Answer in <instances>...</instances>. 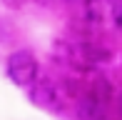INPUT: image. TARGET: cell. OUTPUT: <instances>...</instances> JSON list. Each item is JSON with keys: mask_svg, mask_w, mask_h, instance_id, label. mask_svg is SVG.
Instances as JSON below:
<instances>
[{"mask_svg": "<svg viewBox=\"0 0 122 120\" xmlns=\"http://www.w3.org/2000/svg\"><path fill=\"white\" fill-rule=\"evenodd\" d=\"M5 73H8L10 83L18 88H30L37 78H40V63H37L35 53L30 50H15L10 53L8 63H5Z\"/></svg>", "mask_w": 122, "mask_h": 120, "instance_id": "obj_1", "label": "cell"}, {"mask_svg": "<svg viewBox=\"0 0 122 120\" xmlns=\"http://www.w3.org/2000/svg\"><path fill=\"white\" fill-rule=\"evenodd\" d=\"M62 88H60V83H55L52 78H37L35 83L30 85V100L35 103L37 108H42V110H60V105H62Z\"/></svg>", "mask_w": 122, "mask_h": 120, "instance_id": "obj_2", "label": "cell"}, {"mask_svg": "<svg viewBox=\"0 0 122 120\" xmlns=\"http://www.w3.org/2000/svg\"><path fill=\"white\" fill-rule=\"evenodd\" d=\"M82 98H90V100H95L100 103L102 108H110L115 103V88H112V83H110L105 75H92L90 80H87V90H85V95Z\"/></svg>", "mask_w": 122, "mask_h": 120, "instance_id": "obj_3", "label": "cell"}, {"mask_svg": "<svg viewBox=\"0 0 122 120\" xmlns=\"http://www.w3.org/2000/svg\"><path fill=\"white\" fill-rule=\"evenodd\" d=\"M112 20H115L117 28H122V0L115 3V8H112Z\"/></svg>", "mask_w": 122, "mask_h": 120, "instance_id": "obj_4", "label": "cell"}, {"mask_svg": "<svg viewBox=\"0 0 122 120\" xmlns=\"http://www.w3.org/2000/svg\"><path fill=\"white\" fill-rule=\"evenodd\" d=\"M25 3H30V0H3V5H5V8H10V10L25 8Z\"/></svg>", "mask_w": 122, "mask_h": 120, "instance_id": "obj_5", "label": "cell"}, {"mask_svg": "<svg viewBox=\"0 0 122 120\" xmlns=\"http://www.w3.org/2000/svg\"><path fill=\"white\" fill-rule=\"evenodd\" d=\"M115 105H117V113H120V115H122V93H120V95H117V100H115Z\"/></svg>", "mask_w": 122, "mask_h": 120, "instance_id": "obj_6", "label": "cell"}, {"mask_svg": "<svg viewBox=\"0 0 122 120\" xmlns=\"http://www.w3.org/2000/svg\"><path fill=\"white\" fill-rule=\"evenodd\" d=\"M30 3H40V5H45V3H47V0H30Z\"/></svg>", "mask_w": 122, "mask_h": 120, "instance_id": "obj_7", "label": "cell"}, {"mask_svg": "<svg viewBox=\"0 0 122 120\" xmlns=\"http://www.w3.org/2000/svg\"><path fill=\"white\" fill-rule=\"evenodd\" d=\"M67 3H80V0H67Z\"/></svg>", "mask_w": 122, "mask_h": 120, "instance_id": "obj_8", "label": "cell"}]
</instances>
